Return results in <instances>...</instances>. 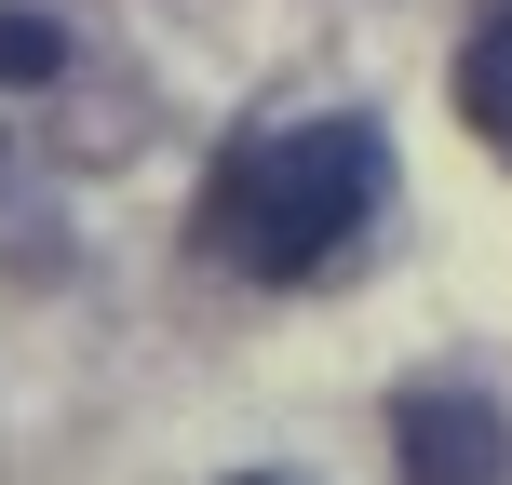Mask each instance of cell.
I'll list each match as a JSON object with an SVG mask.
<instances>
[{
    "label": "cell",
    "mask_w": 512,
    "mask_h": 485,
    "mask_svg": "<svg viewBox=\"0 0 512 485\" xmlns=\"http://www.w3.org/2000/svg\"><path fill=\"white\" fill-rule=\"evenodd\" d=\"M459 122L486 135V149H512V0L459 41Z\"/></svg>",
    "instance_id": "cell-3"
},
{
    "label": "cell",
    "mask_w": 512,
    "mask_h": 485,
    "mask_svg": "<svg viewBox=\"0 0 512 485\" xmlns=\"http://www.w3.org/2000/svg\"><path fill=\"white\" fill-rule=\"evenodd\" d=\"M230 485H297V472H230Z\"/></svg>",
    "instance_id": "cell-5"
},
{
    "label": "cell",
    "mask_w": 512,
    "mask_h": 485,
    "mask_svg": "<svg viewBox=\"0 0 512 485\" xmlns=\"http://www.w3.org/2000/svg\"><path fill=\"white\" fill-rule=\"evenodd\" d=\"M391 459H405V485H499L512 472V418L472 405V391H405L391 405Z\"/></svg>",
    "instance_id": "cell-2"
},
{
    "label": "cell",
    "mask_w": 512,
    "mask_h": 485,
    "mask_svg": "<svg viewBox=\"0 0 512 485\" xmlns=\"http://www.w3.org/2000/svg\"><path fill=\"white\" fill-rule=\"evenodd\" d=\"M0 81H27V95L68 81V27H54V14H0Z\"/></svg>",
    "instance_id": "cell-4"
},
{
    "label": "cell",
    "mask_w": 512,
    "mask_h": 485,
    "mask_svg": "<svg viewBox=\"0 0 512 485\" xmlns=\"http://www.w3.org/2000/svg\"><path fill=\"white\" fill-rule=\"evenodd\" d=\"M378 176H391V149H378V122H351V108L270 122V135H243V149L216 162L203 243L230 256V270H256V283H310L364 216H378Z\"/></svg>",
    "instance_id": "cell-1"
}]
</instances>
